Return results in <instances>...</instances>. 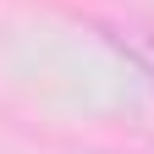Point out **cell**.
Returning <instances> with one entry per match:
<instances>
[{
  "label": "cell",
  "mask_w": 154,
  "mask_h": 154,
  "mask_svg": "<svg viewBox=\"0 0 154 154\" xmlns=\"http://www.w3.org/2000/svg\"><path fill=\"white\" fill-rule=\"evenodd\" d=\"M105 38L116 50H127L132 61L154 77V28H143V22H105Z\"/></svg>",
  "instance_id": "1"
}]
</instances>
